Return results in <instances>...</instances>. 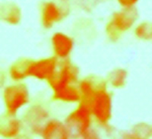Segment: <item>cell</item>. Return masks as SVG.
Returning <instances> with one entry per match:
<instances>
[{
  "instance_id": "30bf717a",
  "label": "cell",
  "mask_w": 152,
  "mask_h": 139,
  "mask_svg": "<svg viewBox=\"0 0 152 139\" xmlns=\"http://www.w3.org/2000/svg\"><path fill=\"white\" fill-rule=\"evenodd\" d=\"M128 79V73L123 68H116L110 72L106 81L110 89H121L126 86Z\"/></svg>"
},
{
  "instance_id": "6da1fadb",
  "label": "cell",
  "mask_w": 152,
  "mask_h": 139,
  "mask_svg": "<svg viewBox=\"0 0 152 139\" xmlns=\"http://www.w3.org/2000/svg\"><path fill=\"white\" fill-rule=\"evenodd\" d=\"M81 102L88 106L94 121L98 126L106 130L109 129L113 115V94L106 79L86 100Z\"/></svg>"
},
{
  "instance_id": "4fadbf2b",
  "label": "cell",
  "mask_w": 152,
  "mask_h": 139,
  "mask_svg": "<svg viewBox=\"0 0 152 139\" xmlns=\"http://www.w3.org/2000/svg\"><path fill=\"white\" fill-rule=\"evenodd\" d=\"M138 139H146V138H143V137H141V138H138Z\"/></svg>"
},
{
  "instance_id": "8992f818",
  "label": "cell",
  "mask_w": 152,
  "mask_h": 139,
  "mask_svg": "<svg viewBox=\"0 0 152 139\" xmlns=\"http://www.w3.org/2000/svg\"><path fill=\"white\" fill-rule=\"evenodd\" d=\"M50 45L53 56L59 61L69 59L73 50L75 42L70 35L63 32H56L50 37Z\"/></svg>"
},
{
  "instance_id": "277c9868",
  "label": "cell",
  "mask_w": 152,
  "mask_h": 139,
  "mask_svg": "<svg viewBox=\"0 0 152 139\" xmlns=\"http://www.w3.org/2000/svg\"><path fill=\"white\" fill-rule=\"evenodd\" d=\"M80 72L78 66L70 59L60 61L55 75L49 81L50 91L69 88L78 85L80 81Z\"/></svg>"
},
{
  "instance_id": "52a82bcc",
  "label": "cell",
  "mask_w": 152,
  "mask_h": 139,
  "mask_svg": "<svg viewBox=\"0 0 152 139\" xmlns=\"http://www.w3.org/2000/svg\"><path fill=\"white\" fill-rule=\"evenodd\" d=\"M43 139H70L71 132L65 122L57 119L48 120L40 132Z\"/></svg>"
},
{
  "instance_id": "ba28073f",
  "label": "cell",
  "mask_w": 152,
  "mask_h": 139,
  "mask_svg": "<svg viewBox=\"0 0 152 139\" xmlns=\"http://www.w3.org/2000/svg\"><path fill=\"white\" fill-rule=\"evenodd\" d=\"M29 59L21 58L9 66L8 76L11 82H24L28 78V65Z\"/></svg>"
},
{
  "instance_id": "8fae6325",
  "label": "cell",
  "mask_w": 152,
  "mask_h": 139,
  "mask_svg": "<svg viewBox=\"0 0 152 139\" xmlns=\"http://www.w3.org/2000/svg\"><path fill=\"white\" fill-rule=\"evenodd\" d=\"M30 121L31 123L32 124L33 129L35 131L40 133V130L42 129V126L40 124H39V122L41 123L43 120L47 119V110L43 109L42 107H34L31 110V112L30 113Z\"/></svg>"
},
{
  "instance_id": "7c38bea8",
  "label": "cell",
  "mask_w": 152,
  "mask_h": 139,
  "mask_svg": "<svg viewBox=\"0 0 152 139\" xmlns=\"http://www.w3.org/2000/svg\"><path fill=\"white\" fill-rule=\"evenodd\" d=\"M78 139H101L100 135L94 128L92 127L83 134Z\"/></svg>"
},
{
  "instance_id": "7a4b0ae2",
  "label": "cell",
  "mask_w": 152,
  "mask_h": 139,
  "mask_svg": "<svg viewBox=\"0 0 152 139\" xmlns=\"http://www.w3.org/2000/svg\"><path fill=\"white\" fill-rule=\"evenodd\" d=\"M2 99L7 115L15 116L30 101V91L24 82H11L2 91Z\"/></svg>"
},
{
  "instance_id": "9c48e42d",
  "label": "cell",
  "mask_w": 152,
  "mask_h": 139,
  "mask_svg": "<svg viewBox=\"0 0 152 139\" xmlns=\"http://www.w3.org/2000/svg\"><path fill=\"white\" fill-rule=\"evenodd\" d=\"M7 116V119H5L3 123H2L1 135L5 138H16L21 133L22 124L15 116Z\"/></svg>"
},
{
  "instance_id": "5b68a950",
  "label": "cell",
  "mask_w": 152,
  "mask_h": 139,
  "mask_svg": "<svg viewBox=\"0 0 152 139\" xmlns=\"http://www.w3.org/2000/svg\"><path fill=\"white\" fill-rule=\"evenodd\" d=\"M60 61L56 57L47 56L36 59H29L28 65V78H31L48 83L55 75Z\"/></svg>"
},
{
  "instance_id": "3957f363",
  "label": "cell",
  "mask_w": 152,
  "mask_h": 139,
  "mask_svg": "<svg viewBox=\"0 0 152 139\" xmlns=\"http://www.w3.org/2000/svg\"><path fill=\"white\" fill-rule=\"evenodd\" d=\"M93 120V116L88 106L80 102L69 113L65 123L69 128L72 136L78 139L85 132L91 129Z\"/></svg>"
}]
</instances>
